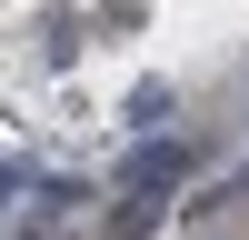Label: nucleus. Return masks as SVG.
I'll use <instances>...</instances> for the list:
<instances>
[{
  "instance_id": "1",
  "label": "nucleus",
  "mask_w": 249,
  "mask_h": 240,
  "mask_svg": "<svg viewBox=\"0 0 249 240\" xmlns=\"http://www.w3.org/2000/svg\"><path fill=\"white\" fill-rule=\"evenodd\" d=\"M190 170H199L190 140H140V150L120 160V190H130V200H160V190H179Z\"/></svg>"
},
{
  "instance_id": "2",
  "label": "nucleus",
  "mask_w": 249,
  "mask_h": 240,
  "mask_svg": "<svg viewBox=\"0 0 249 240\" xmlns=\"http://www.w3.org/2000/svg\"><path fill=\"white\" fill-rule=\"evenodd\" d=\"M10 190H30V160H0V200Z\"/></svg>"
}]
</instances>
